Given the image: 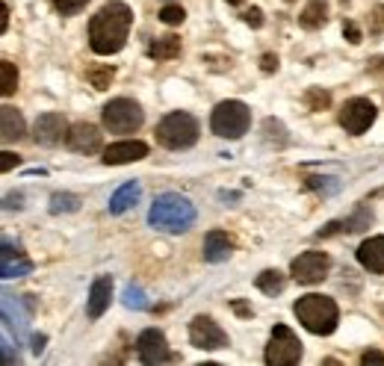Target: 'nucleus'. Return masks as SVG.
Segmentation results:
<instances>
[{
  "label": "nucleus",
  "instance_id": "nucleus-1",
  "mask_svg": "<svg viewBox=\"0 0 384 366\" xmlns=\"http://www.w3.org/2000/svg\"><path fill=\"white\" fill-rule=\"evenodd\" d=\"M133 24V9L121 0L104 4L89 21V45L98 56H113L128 45V33Z\"/></svg>",
  "mask_w": 384,
  "mask_h": 366
},
{
  "label": "nucleus",
  "instance_id": "nucleus-2",
  "mask_svg": "<svg viewBox=\"0 0 384 366\" xmlns=\"http://www.w3.org/2000/svg\"><path fill=\"white\" fill-rule=\"evenodd\" d=\"M195 207L192 201L177 195V192H163L157 195V201L148 210V225L157 231H169V234H184L195 225Z\"/></svg>",
  "mask_w": 384,
  "mask_h": 366
},
{
  "label": "nucleus",
  "instance_id": "nucleus-3",
  "mask_svg": "<svg viewBox=\"0 0 384 366\" xmlns=\"http://www.w3.org/2000/svg\"><path fill=\"white\" fill-rule=\"evenodd\" d=\"M296 316L299 322L305 325V328L316 337H328L334 334L337 328V322H340V310H337V304L334 298L328 296H319V293H311V296H301L296 301Z\"/></svg>",
  "mask_w": 384,
  "mask_h": 366
},
{
  "label": "nucleus",
  "instance_id": "nucleus-4",
  "mask_svg": "<svg viewBox=\"0 0 384 366\" xmlns=\"http://www.w3.org/2000/svg\"><path fill=\"white\" fill-rule=\"evenodd\" d=\"M198 121L190 113H169L163 121L157 125V142L169 151H187L198 142Z\"/></svg>",
  "mask_w": 384,
  "mask_h": 366
},
{
  "label": "nucleus",
  "instance_id": "nucleus-5",
  "mask_svg": "<svg viewBox=\"0 0 384 366\" xmlns=\"http://www.w3.org/2000/svg\"><path fill=\"white\" fill-rule=\"evenodd\" d=\"M251 125V110L242 100H222L210 115V130L222 139H239Z\"/></svg>",
  "mask_w": 384,
  "mask_h": 366
},
{
  "label": "nucleus",
  "instance_id": "nucleus-6",
  "mask_svg": "<svg viewBox=\"0 0 384 366\" xmlns=\"http://www.w3.org/2000/svg\"><path fill=\"white\" fill-rule=\"evenodd\" d=\"M100 121H104V127L110 133H133V130L142 127L145 115H142V110H139L136 100L115 98V100H110V104L104 107V113H100Z\"/></svg>",
  "mask_w": 384,
  "mask_h": 366
},
{
  "label": "nucleus",
  "instance_id": "nucleus-7",
  "mask_svg": "<svg viewBox=\"0 0 384 366\" xmlns=\"http://www.w3.org/2000/svg\"><path fill=\"white\" fill-rule=\"evenodd\" d=\"M301 360V343L287 328V325H275L269 345H266V363L269 366H296Z\"/></svg>",
  "mask_w": 384,
  "mask_h": 366
},
{
  "label": "nucleus",
  "instance_id": "nucleus-8",
  "mask_svg": "<svg viewBox=\"0 0 384 366\" xmlns=\"http://www.w3.org/2000/svg\"><path fill=\"white\" fill-rule=\"evenodd\" d=\"M375 115H378V110H375L373 100H367V98H352V100H346V104H343V110H340V127L346 130V133H352V136H360V133H367V130L373 127Z\"/></svg>",
  "mask_w": 384,
  "mask_h": 366
},
{
  "label": "nucleus",
  "instance_id": "nucleus-9",
  "mask_svg": "<svg viewBox=\"0 0 384 366\" xmlns=\"http://www.w3.org/2000/svg\"><path fill=\"white\" fill-rule=\"evenodd\" d=\"M331 269V257L326 251H301L293 263H290V275L293 281L305 283V287H311V283H319L322 278L328 275Z\"/></svg>",
  "mask_w": 384,
  "mask_h": 366
},
{
  "label": "nucleus",
  "instance_id": "nucleus-10",
  "mask_svg": "<svg viewBox=\"0 0 384 366\" xmlns=\"http://www.w3.org/2000/svg\"><path fill=\"white\" fill-rule=\"evenodd\" d=\"M190 343L195 345V349L216 352V349H225L228 345V334L222 331V325L213 322L210 316H195L190 322Z\"/></svg>",
  "mask_w": 384,
  "mask_h": 366
},
{
  "label": "nucleus",
  "instance_id": "nucleus-11",
  "mask_svg": "<svg viewBox=\"0 0 384 366\" xmlns=\"http://www.w3.org/2000/svg\"><path fill=\"white\" fill-rule=\"evenodd\" d=\"M136 355L142 363L154 366V363H166V360H175V355L169 352V343H166V334L157 331V328H148L136 337Z\"/></svg>",
  "mask_w": 384,
  "mask_h": 366
},
{
  "label": "nucleus",
  "instance_id": "nucleus-12",
  "mask_svg": "<svg viewBox=\"0 0 384 366\" xmlns=\"http://www.w3.org/2000/svg\"><path fill=\"white\" fill-rule=\"evenodd\" d=\"M68 133V125L66 118L59 113H42L36 118V127H33V139L38 142V145H59L63 142V136Z\"/></svg>",
  "mask_w": 384,
  "mask_h": 366
},
{
  "label": "nucleus",
  "instance_id": "nucleus-13",
  "mask_svg": "<svg viewBox=\"0 0 384 366\" xmlns=\"http://www.w3.org/2000/svg\"><path fill=\"white\" fill-rule=\"evenodd\" d=\"M66 145L77 154H95L100 148V130L95 125H89V121H80V125L68 127Z\"/></svg>",
  "mask_w": 384,
  "mask_h": 366
},
{
  "label": "nucleus",
  "instance_id": "nucleus-14",
  "mask_svg": "<svg viewBox=\"0 0 384 366\" xmlns=\"http://www.w3.org/2000/svg\"><path fill=\"white\" fill-rule=\"evenodd\" d=\"M148 157V145L139 139H130V142H115V145L104 148V162L107 166H128V162H136V160H145Z\"/></svg>",
  "mask_w": 384,
  "mask_h": 366
},
{
  "label": "nucleus",
  "instance_id": "nucleus-15",
  "mask_svg": "<svg viewBox=\"0 0 384 366\" xmlns=\"http://www.w3.org/2000/svg\"><path fill=\"white\" fill-rule=\"evenodd\" d=\"M110 298H113V278L110 275H100L92 281L89 287V298H86V313L89 319H100L110 308Z\"/></svg>",
  "mask_w": 384,
  "mask_h": 366
},
{
  "label": "nucleus",
  "instance_id": "nucleus-16",
  "mask_svg": "<svg viewBox=\"0 0 384 366\" xmlns=\"http://www.w3.org/2000/svg\"><path fill=\"white\" fill-rule=\"evenodd\" d=\"M358 263L375 275H384V236H370L358 246Z\"/></svg>",
  "mask_w": 384,
  "mask_h": 366
},
{
  "label": "nucleus",
  "instance_id": "nucleus-17",
  "mask_svg": "<svg viewBox=\"0 0 384 366\" xmlns=\"http://www.w3.org/2000/svg\"><path fill=\"white\" fill-rule=\"evenodd\" d=\"M231 249H234V242L225 231H210L204 236V260L207 263H222V260H228L231 257Z\"/></svg>",
  "mask_w": 384,
  "mask_h": 366
},
{
  "label": "nucleus",
  "instance_id": "nucleus-18",
  "mask_svg": "<svg viewBox=\"0 0 384 366\" xmlns=\"http://www.w3.org/2000/svg\"><path fill=\"white\" fill-rule=\"evenodd\" d=\"M4 278H18V275H30L33 272V260H27L18 249H12V242L4 239V266H0Z\"/></svg>",
  "mask_w": 384,
  "mask_h": 366
},
{
  "label": "nucleus",
  "instance_id": "nucleus-19",
  "mask_svg": "<svg viewBox=\"0 0 384 366\" xmlns=\"http://www.w3.org/2000/svg\"><path fill=\"white\" fill-rule=\"evenodd\" d=\"M139 195H142V187H139L136 180H130V183H125L113 198H110V213L113 216H121V213H128L136 201H139Z\"/></svg>",
  "mask_w": 384,
  "mask_h": 366
},
{
  "label": "nucleus",
  "instance_id": "nucleus-20",
  "mask_svg": "<svg viewBox=\"0 0 384 366\" xmlns=\"http://www.w3.org/2000/svg\"><path fill=\"white\" fill-rule=\"evenodd\" d=\"M0 136H4V142H12V139L24 136V118L15 107L0 110Z\"/></svg>",
  "mask_w": 384,
  "mask_h": 366
},
{
  "label": "nucleus",
  "instance_id": "nucleus-21",
  "mask_svg": "<svg viewBox=\"0 0 384 366\" xmlns=\"http://www.w3.org/2000/svg\"><path fill=\"white\" fill-rule=\"evenodd\" d=\"M148 56L157 59V63H169V59L180 56V38L177 36H160L157 42H151Z\"/></svg>",
  "mask_w": 384,
  "mask_h": 366
},
{
  "label": "nucleus",
  "instance_id": "nucleus-22",
  "mask_svg": "<svg viewBox=\"0 0 384 366\" xmlns=\"http://www.w3.org/2000/svg\"><path fill=\"white\" fill-rule=\"evenodd\" d=\"M284 287H287L284 272H278V269H264V272L257 275V290H260V293L278 296V293H284Z\"/></svg>",
  "mask_w": 384,
  "mask_h": 366
},
{
  "label": "nucleus",
  "instance_id": "nucleus-23",
  "mask_svg": "<svg viewBox=\"0 0 384 366\" xmlns=\"http://www.w3.org/2000/svg\"><path fill=\"white\" fill-rule=\"evenodd\" d=\"M299 24L305 30L322 27V24H326V4H322V0H311V4L305 6V12L299 15Z\"/></svg>",
  "mask_w": 384,
  "mask_h": 366
},
{
  "label": "nucleus",
  "instance_id": "nucleus-24",
  "mask_svg": "<svg viewBox=\"0 0 384 366\" xmlns=\"http://www.w3.org/2000/svg\"><path fill=\"white\" fill-rule=\"evenodd\" d=\"M15 89H18V68L9 59H4V63H0V92H4V98H9Z\"/></svg>",
  "mask_w": 384,
  "mask_h": 366
},
{
  "label": "nucleus",
  "instance_id": "nucleus-25",
  "mask_svg": "<svg viewBox=\"0 0 384 366\" xmlns=\"http://www.w3.org/2000/svg\"><path fill=\"white\" fill-rule=\"evenodd\" d=\"M80 210V198L71 192H56L51 198V213H74Z\"/></svg>",
  "mask_w": 384,
  "mask_h": 366
},
{
  "label": "nucleus",
  "instance_id": "nucleus-26",
  "mask_svg": "<svg viewBox=\"0 0 384 366\" xmlns=\"http://www.w3.org/2000/svg\"><path fill=\"white\" fill-rule=\"evenodd\" d=\"M184 18H187V12H184V6H177V4H166L163 9H160V21L169 24V27L184 24Z\"/></svg>",
  "mask_w": 384,
  "mask_h": 366
},
{
  "label": "nucleus",
  "instance_id": "nucleus-27",
  "mask_svg": "<svg viewBox=\"0 0 384 366\" xmlns=\"http://www.w3.org/2000/svg\"><path fill=\"white\" fill-rule=\"evenodd\" d=\"M125 304L133 310H145L148 308V301H145V293L136 287V283H128V290H125Z\"/></svg>",
  "mask_w": 384,
  "mask_h": 366
},
{
  "label": "nucleus",
  "instance_id": "nucleus-28",
  "mask_svg": "<svg viewBox=\"0 0 384 366\" xmlns=\"http://www.w3.org/2000/svg\"><path fill=\"white\" fill-rule=\"evenodd\" d=\"M331 104V95L328 92H322V89H311L308 92V107L311 110H326Z\"/></svg>",
  "mask_w": 384,
  "mask_h": 366
},
{
  "label": "nucleus",
  "instance_id": "nucleus-29",
  "mask_svg": "<svg viewBox=\"0 0 384 366\" xmlns=\"http://www.w3.org/2000/svg\"><path fill=\"white\" fill-rule=\"evenodd\" d=\"M51 4H53L59 12H63V15H77L80 9L89 4V0H51Z\"/></svg>",
  "mask_w": 384,
  "mask_h": 366
},
{
  "label": "nucleus",
  "instance_id": "nucleus-30",
  "mask_svg": "<svg viewBox=\"0 0 384 366\" xmlns=\"http://www.w3.org/2000/svg\"><path fill=\"white\" fill-rule=\"evenodd\" d=\"M113 77H115V71H113V68H100V71H92V86H95V89H107Z\"/></svg>",
  "mask_w": 384,
  "mask_h": 366
},
{
  "label": "nucleus",
  "instance_id": "nucleus-31",
  "mask_svg": "<svg viewBox=\"0 0 384 366\" xmlns=\"http://www.w3.org/2000/svg\"><path fill=\"white\" fill-rule=\"evenodd\" d=\"M343 36H346L352 45H360V38H363V33H360V27H358L355 21H346V24H343Z\"/></svg>",
  "mask_w": 384,
  "mask_h": 366
},
{
  "label": "nucleus",
  "instance_id": "nucleus-32",
  "mask_svg": "<svg viewBox=\"0 0 384 366\" xmlns=\"http://www.w3.org/2000/svg\"><path fill=\"white\" fill-rule=\"evenodd\" d=\"M0 157H4V160H0V172H9L12 166H18V162H21V157L12 154V151H4Z\"/></svg>",
  "mask_w": 384,
  "mask_h": 366
},
{
  "label": "nucleus",
  "instance_id": "nucleus-33",
  "mask_svg": "<svg viewBox=\"0 0 384 366\" xmlns=\"http://www.w3.org/2000/svg\"><path fill=\"white\" fill-rule=\"evenodd\" d=\"M360 363H363V366H370V363H384V355L375 352V349H370V352H363V355H360Z\"/></svg>",
  "mask_w": 384,
  "mask_h": 366
},
{
  "label": "nucleus",
  "instance_id": "nucleus-34",
  "mask_svg": "<svg viewBox=\"0 0 384 366\" xmlns=\"http://www.w3.org/2000/svg\"><path fill=\"white\" fill-rule=\"evenodd\" d=\"M260 68H264L266 74H272V71H278V56H272V53H266L264 59H260Z\"/></svg>",
  "mask_w": 384,
  "mask_h": 366
},
{
  "label": "nucleus",
  "instance_id": "nucleus-35",
  "mask_svg": "<svg viewBox=\"0 0 384 366\" xmlns=\"http://www.w3.org/2000/svg\"><path fill=\"white\" fill-rule=\"evenodd\" d=\"M246 24L260 27V24H264V12H260V9H249V12H246Z\"/></svg>",
  "mask_w": 384,
  "mask_h": 366
},
{
  "label": "nucleus",
  "instance_id": "nucleus-36",
  "mask_svg": "<svg viewBox=\"0 0 384 366\" xmlns=\"http://www.w3.org/2000/svg\"><path fill=\"white\" fill-rule=\"evenodd\" d=\"M42 349H45V337L38 334V337H33V352L38 355V352H42Z\"/></svg>",
  "mask_w": 384,
  "mask_h": 366
},
{
  "label": "nucleus",
  "instance_id": "nucleus-37",
  "mask_svg": "<svg viewBox=\"0 0 384 366\" xmlns=\"http://www.w3.org/2000/svg\"><path fill=\"white\" fill-rule=\"evenodd\" d=\"M12 207H21V195H9L6 198V210H12Z\"/></svg>",
  "mask_w": 384,
  "mask_h": 366
},
{
  "label": "nucleus",
  "instance_id": "nucleus-38",
  "mask_svg": "<svg viewBox=\"0 0 384 366\" xmlns=\"http://www.w3.org/2000/svg\"><path fill=\"white\" fill-rule=\"evenodd\" d=\"M228 4H234V6H239V4H242V0H228Z\"/></svg>",
  "mask_w": 384,
  "mask_h": 366
},
{
  "label": "nucleus",
  "instance_id": "nucleus-39",
  "mask_svg": "<svg viewBox=\"0 0 384 366\" xmlns=\"http://www.w3.org/2000/svg\"><path fill=\"white\" fill-rule=\"evenodd\" d=\"M287 4H293V0H287Z\"/></svg>",
  "mask_w": 384,
  "mask_h": 366
}]
</instances>
